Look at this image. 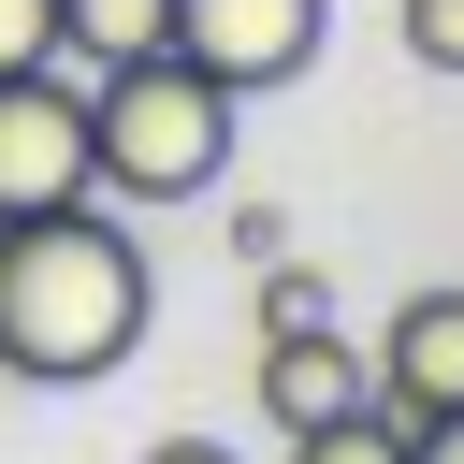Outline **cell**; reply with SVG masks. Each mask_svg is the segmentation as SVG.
<instances>
[{"instance_id": "cell-1", "label": "cell", "mask_w": 464, "mask_h": 464, "mask_svg": "<svg viewBox=\"0 0 464 464\" xmlns=\"http://www.w3.org/2000/svg\"><path fill=\"white\" fill-rule=\"evenodd\" d=\"M160 319V276L130 246V218L87 188V203H44V218H0V377L29 392H87L145 348Z\"/></svg>"}, {"instance_id": "cell-2", "label": "cell", "mask_w": 464, "mask_h": 464, "mask_svg": "<svg viewBox=\"0 0 464 464\" xmlns=\"http://www.w3.org/2000/svg\"><path fill=\"white\" fill-rule=\"evenodd\" d=\"M232 116L246 102L218 72H188L174 44L87 72V174H102V203H203L232 174Z\"/></svg>"}, {"instance_id": "cell-3", "label": "cell", "mask_w": 464, "mask_h": 464, "mask_svg": "<svg viewBox=\"0 0 464 464\" xmlns=\"http://www.w3.org/2000/svg\"><path fill=\"white\" fill-rule=\"evenodd\" d=\"M87 72L44 58V72H0V218H44V203H87Z\"/></svg>"}, {"instance_id": "cell-4", "label": "cell", "mask_w": 464, "mask_h": 464, "mask_svg": "<svg viewBox=\"0 0 464 464\" xmlns=\"http://www.w3.org/2000/svg\"><path fill=\"white\" fill-rule=\"evenodd\" d=\"M319 29H334V0H174V58L218 72L232 102L290 87V72L319 58Z\"/></svg>"}, {"instance_id": "cell-5", "label": "cell", "mask_w": 464, "mask_h": 464, "mask_svg": "<svg viewBox=\"0 0 464 464\" xmlns=\"http://www.w3.org/2000/svg\"><path fill=\"white\" fill-rule=\"evenodd\" d=\"M348 406H377V348H348L334 319L261 334V420H276V435H319V420H348Z\"/></svg>"}, {"instance_id": "cell-6", "label": "cell", "mask_w": 464, "mask_h": 464, "mask_svg": "<svg viewBox=\"0 0 464 464\" xmlns=\"http://www.w3.org/2000/svg\"><path fill=\"white\" fill-rule=\"evenodd\" d=\"M377 406L392 420H450L464 406V290H406L377 334Z\"/></svg>"}, {"instance_id": "cell-7", "label": "cell", "mask_w": 464, "mask_h": 464, "mask_svg": "<svg viewBox=\"0 0 464 464\" xmlns=\"http://www.w3.org/2000/svg\"><path fill=\"white\" fill-rule=\"evenodd\" d=\"M160 44H174V0H58L72 72H116V58H160Z\"/></svg>"}, {"instance_id": "cell-8", "label": "cell", "mask_w": 464, "mask_h": 464, "mask_svg": "<svg viewBox=\"0 0 464 464\" xmlns=\"http://www.w3.org/2000/svg\"><path fill=\"white\" fill-rule=\"evenodd\" d=\"M290 464H406V420H392V406H348V420L290 435Z\"/></svg>"}, {"instance_id": "cell-9", "label": "cell", "mask_w": 464, "mask_h": 464, "mask_svg": "<svg viewBox=\"0 0 464 464\" xmlns=\"http://www.w3.org/2000/svg\"><path fill=\"white\" fill-rule=\"evenodd\" d=\"M290 319H334V290H319L304 261H276V246H261V334H290Z\"/></svg>"}, {"instance_id": "cell-10", "label": "cell", "mask_w": 464, "mask_h": 464, "mask_svg": "<svg viewBox=\"0 0 464 464\" xmlns=\"http://www.w3.org/2000/svg\"><path fill=\"white\" fill-rule=\"evenodd\" d=\"M406 58L420 72H464V0H406Z\"/></svg>"}, {"instance_id": "cell-11", "label": "cell", "mask_w": 464, "mask_h": 464, "mask_svg": "<svg viewBox=\"0 0 464 464\" xmlns=\"http://www.w3.org/2000/svg\"><path fill=\"white\" fill-rule=\"evenodd\" d=\"M58 58V0H0V72H44Z\"/></svg>"}, {"instance_id": "cell-12", "label": "cell", "mask_w": 464, "mask_h": 464, "mask_svg": "<svg viewBox=\"0 0 464 464\" xmlns=\"http://www.w3.org/2000/svg\"><path fill=\"white\" fill-rule=\"evenodd\" d=\"M406 464H464V406L450 420H406Z\"/></svg>"}, {"instance_id": "cell-13", "label": "cell", "mask_w": 464, "mask_h": 464, "mask_svg": "<svg viewBox=\"0 0 464 464\" xmlns=\"http://www.w3.org/2000/svg\"><path fill=\"white\" fill-rule=\"evenodd\" d=\"M145 464H232V450H218V435H160Z\"/></svg>"}]
</instances>
